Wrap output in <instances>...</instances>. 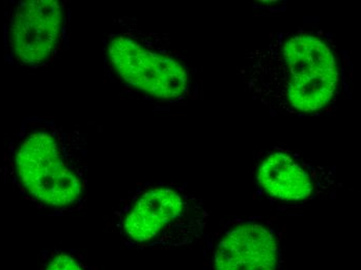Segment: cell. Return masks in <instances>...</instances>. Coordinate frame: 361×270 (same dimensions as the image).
<instances>
[{
  "instance_id": "cell-3",
  "label": "cell",
  "mask_w": 361,
  "mask_h": 270,
  "mask_svg": "<svg viewBox=\"0 0 361 270\" xmlns=\"http://www.w3.org/2000/svg\"><path fill=\"white\" fill-rule=\"evenodd\" d=\"M210 215L199 197L176 183H145L114 209L111 228L130 249L202 245Z\"/></svg>"
},
{
  "instance_id": "cell-2",
  "label": "cell",
  "mask_w": 361,
  "mask_h": 270,
  "mask_svg": "<svg viewBox=\"0 0 361 270\" xmlns=\"http://www.w3.org/2000/svg\"><path fill=\"white\" fill-rule=\"evenodd\" d=\"M240 72L255 100L289 115L322 111L340 85L338 56L331 43L303 30L279 32L250 50Z\"/></svg>"
},
{
  "instance_id": "cell-1",
  "label": "cell",
  "mask_w": 361,
  "mask_h": 270,
  "mask_svg": "<svg viewBox=\"0 0 361 270\" xmlns=\"http://www.w3.org/2000/svg\"><path fill=\"white\" fill-rule=\"evenodd\" d=\"M89 150L80 129L49 116L22 121L4 154V181L39 211L63 216L85 207Z\"/></svg>"
},
{
  "instance_id": "cell-5",
  "label": "cell",
  "mask_w": 361,
  "mask_h": 270,
  "mask_svg": "<svg viewBox=\"0 0 361 270\" xmlns=\"http://www.w3.org/2000/svg\"><path fill=\"white\" fill-rule=\"evenodd\" d=\"M255 182L257 193L281 209L329 199L343 188L332 168L316 164L283 147H274L259 156Z\"/></svg>"
},
{
  "instance_id": "cell-8",
  "label": "cell",
  "mask_w": 361,
  "mask_h": 270,
  "mask_svg": "<svg viewBox=\"0 0 361 270\" xmlns=\"http://www.w3.org/2000/svg\"><path fill=\"white\" fill-rule=\"evenodd\" d=\"M39 270H99L80 252L66 247H52L42 254Z\"/></svg>"
},
{
  "instance_id": "cell-7",
  "label": "cell",
  "mask_w": 361,
  "mask_h": 270,
  "mask_svg": "<svg viewBox=\"0 0 361 270\" xmlns=\"http://www.w3.org/2000/svg\"><path fill=\"white\" fill-rule=\"evenodd\" d=\"M4 25L6 58L30 69L47 67L59 58L68 42L70 8L61 0L19 1L14 14L6 12Z\"/></svg>"
},
{
  "instance_id": "cell-4",
  "label": "cell",
  "mask_w": 361,
  "mask_h": 270,
  "mask_svg": "<svg viewBox=\"0 0 361 270\" xmlns=\"http://www.w3.org/2000/svg\"><path fill=\"white\" fill-rule=\"evenodd\" d=\"M104 65L121 87L149 100L173 104L190 94V70L179 54L124 20L105 38Z\"/></svg>"
},
{
  "instance_id": "cell-6",
  "label": "cell",
  "mask_w": 361,
  "mask_h": 270,
  "mask_svg": "<svg viewBox=\"0 0 361 270\" xmlns=\"http://www.w3.org/2000/svg\"><path fill=\"white\" fill-rule=\"evenodd\" d=\"M283 232L263 216L228 221L202 243L204 270H283Z\"/></svg>"
}]
</instances>
